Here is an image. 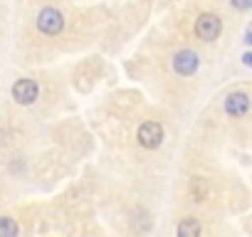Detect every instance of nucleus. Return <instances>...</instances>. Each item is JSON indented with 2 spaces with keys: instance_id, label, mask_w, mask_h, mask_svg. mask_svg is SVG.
Segmentation results:
<instances>
[{
  "instance_id": "obj_1",
  "label": "nucleus",
  "mask_w": 252,
  "mask_h": 237,
  "mask_svg": "<svg viewBox=\"0 0 252 237\" xmlns=\"http://www.w3.org/2000/svg\"><path fill=\"white\" fill-rule=\"evenodd\" d=\"M220 32H222V20H220L218 15L205 13V15L198 18V23H195V35H198V40L213 42V40L220 37Z\"/></svg>"
},
{
  "instance_id": "obj_2",
  "label": "nucleus",
  "mask_w": 252,
  "mask_h": 237,
  "mask_svg": "<svg viewBox=\"0 0 252 237\" xmlns=\"http://www.w3.org/2000/svg\"><path fill=\"white\" fill-rule=\"evenodd\" d=\"M64 28V18L57 8H42L37 15V30L42 35H57Z\"/></svg>"
},
{
  "instance_id": "obj_3",
  "label": "nucleus",
  "mask_w": 252,
  "mask_h": 237,
  "mask_svg": "<svg viewBox=\"0 0 252 237\" xmlns=\"http://www.w3.org/2000/svg\"><path fill=\"white\" fill-rule=\"evenodd\" d=\"M136 139H139V144H141L144 148L154 151V148H158L161 141H163V129H161V124H156V121H146V124H141Z\"/></svg>"
},
{
  "instance_id": "obj_4",
  "label": "nucleus",
  "mask_w": 252,
  "mask_h": 237,
  "mask_svg": "<svg viewBox=\"0 0 252 237\" xmlns=\"http://www.w3.org/2000/svg\"><path fill=\"white\" fill-rule=\"evenodd\" d=\"M198 64H200V59H198V55H195L193 50H181V52L173 55V69H176L181 77L195 74Z\"/></svg>"
},
{
  "instance_id": "obj_5",
  "label": "nucleus",
  "mask_w": 252,
  "mask_h": 237,
  "mask_svg": "<svg viewBox=\"0 0 252 237\" xmlns=\"http://www.w3.org/2000/svg\"><path fill=\"white\" fill-rule=\"evenodd\" d=\"M37 94H40V89H37V84H35L32 79H18V82L13 84V99H15L18 104H23V106L35 104Z\"/></svg>"
},
{
  "instance_id": "obj_6",
  "label": "nucleus",
  "mask_w": 252,
  "mask_h": 237,
  "mask_svg": "<svg viewBox=\"0 0 252 237\" xmlns=\"http://www.w3.org/2000/svg\"><path fill=\"white\" fill-rule=\"evenodd\" d=\"M225 111H227L232 118H242V116L250 111V96H247V91H232V94L225 99Z\"/></svg>"
},
{
  "instance_id": "obj_7",
  "label": "nucleus",
  "mask_w": 252,
  "mask_h": 237,
  "mask_svg": "<svg viewBox=\"0 0 252 237\" xmlns=\"http://www.w3.org/2000/svg\"><path fill=\"white\" fill-rule=\"evenodd\" d=\"M178 235L181 237H198L200 235V225L195 217H186L181 225H178Z\"/></svg>"
},
{
  "instance_id": "obj_8",
  "label": "nucleus",
  "mask_w": 252,
  "mask_h": 237,
  "mask_svg": "<svg viewBox=\"0 0 252 237\" xmlns=\"http://www.w3.org/2000/svg\"><path fill=\"white\" fill-rule=\"evenodd\" d=\"M18 235V222L13 217H0V237H15Z\"/></svg>"
},
{
  "instance_id": "obj_9",
  "label": "nucleus",
  "mask_w": 252,
  "mask_h": 237,
  "mask_svg": "<svg viewBox=\"0 0 252 237\" xmlns=\"http://www.w3.org/2000/svg\"><path fill=\"white\" fill-rule=\"evenodd\" d=\"M190 193H193V198H195V200H203V198H205V193H208L205 180H203V178H193V183H190Z\"/></svg>"
},
{
  "instance_id": "obj_10",
  "label": "nucleus",
  "mask_w": 252,
  "mask_h": 237,
  "mask_svg": "<svg viewBox=\"0 0 252 237\" xmlns=\"http://www.w3.org/2000/svg\"><path fill=\"white\" fill-rule=\"evenodd\" d=\"M232 3V8H237V10H250L252 8V0H230Z\"/></svg>"
}]
</instances>
